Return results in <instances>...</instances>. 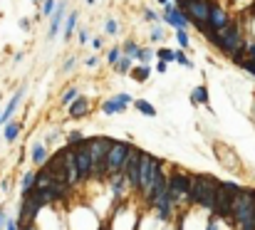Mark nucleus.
Segmentation results:
<instances>
[{
	"label": "nucleus",
	"instance_id": "7c9ffc66",
	"mask_svg": "<svg viewBox=\"0 0 255 230\" xmlns=\"http://www.w3.org/2000/svg\"><path fill=\"white\" fill-rule=\"evenodd\" d=\"M176 62H178V64H184V67H189V69L193 67V62L186 57V52H184V50H178V52H176Z\"/></svg>",
	"mask_w": 255,
	"mask_h": 230
},
{
	"label": "nucleus",
	"instance_id": "c85d7f7f",
	"mask_svg": "<svg viewBox=\"0 0 255 230\" xmlns=\"http://www.w3.org/2000/svg\"><path fill=\"white\" fill-rule=\"evenodd\" d=\"M82 141H85V134H82V131H69V134H67V144H69V146L82 144Z\"/></svg>",
	"mask_w": 255,
	"mask_h": 230
},
{
	"label": "nucleus",
	"instance_id": "09e8293b",
	"mask_svg": "<svg viewBox=\"0 0 255 230\" xmlns=\"http://www.w3.org/2000/svg\"><path fill=\"white\" fill-rule=\"evenodd\" d=\"M178 3H184V0H176V5H178Z\"/></svg>",
	"mask_w": 255,
	"mask_h": 230
},
{
	"label": "nucleus",
	"instance_id": "b1692460",
	"mask_svg": "<svg viewBox=\"0 0 255 230\" xmlns=\"http://www.w3.org/2000/svg\"><path fill=\"white\" fill-rule=\"evenodd\" d=\"M134 106H136L141 114H147V117H156V109H154L147 99H134Z\"/></svg>",
	"mask_w": 255,
	"mask_h": 230
},
{
	"label": "nucleus",
	"instance_id": "de8ad7c7",
	"mask_svg": "<svg viewBox=\"0 0 255 230\" xmlns=\"http://www.w3.org/2000/svg\"><path fill=\"white\" fill-rule=\"evenodd\" d=\"M159 3H161V5H166V3H171V0H159Z\"/></svg>",
	"mask_w": 255,
	"mask_h": 230
},
{
	"label": "nucleus",
	"instance_id": "a19ab883",
	"mask_svg": "<svg viewBox=\"0 0 255 230\" xmlns=\"http://www.w3.org/2000/svg\"><path fill=\"white\" fill-rule=\"evenodd\" d=\"M206 230H218V218L213 215L211 220H208V225H206Z\"/></svg>",
	"mask_w": 255,
	"mask_h": 230
},
{
	"label": "nucleus",
	"instance_id": "bb28decb",
	"mask_svg": "<svg viewBox=\"0 0 255 230\" xmlns=\"http://www.w3.org/2000/svg\"><path fill=\"white\" fill-rule=\"evenodd\" d=\"M122 55H124V52H122V45H117V47H112V50L106 52V62L114 67V64H117V60H119Z\"/></svg>",
	"mask_w": 255,
	"mask_h": 230
},
{
	"label": "nucleus",
	"instance_id": "423d86ee",
	"mask_svg": "<svg viewBox=\"0 0 255 230\" xmlns=\"http://www.w3.org/2000/svg\"><path fill=\"white\" fill-rule=\"evenodd\" d=\"M178 8H184L189 13V18L196 27L208 25V18H211V3L208 0H184V3H178Z\"/></svg>",
	"mask_w": 255,
	"mask_h": 230
},
{
	"label": "nucleus",
	"instance_id": "2f4dec72",
	"mask_svg": "<svg viewBox=\"0 0 255 230\" xmlns=\"http://www.w3.org/2000/svg\"><path fill=\"white\" fill-rule=\"evenodd\" d=\"M77 97H80V94H77V87H69V89L62 94V104H69L72 99H77Z\"/></svg>",
	"mask_w": 255,
	"mask_h": 230
},
{
	"label": "nucleus",
	"instance_id": "9b49d317",
	"mask_svg": "<svg viewBox=\"0 0 255 230\" xmlns=\"http://www.w3.org/2000/svg\"><path fill=\"white\" fill-rule=\"evenodd\" d=\"M106 181H109V190H112V198H114L117 203L127 196V190H131V188H129V178H127V173H124V171L106 176Z\"/></svg>",
	"mask_w": 255,
	"mask_h": 230
},
{
	"label": "nucleus",
	"instance_id": "0eeeda50",
	"mask_svg": "<svg viewBox=\"0 0 255 230\" xmlns=\"http://www.w3.org/2000/svg\"><path fill=\"white\" fill-rule=\"evenodd\" d=\"M62 156H64V181L72 186V188H77L82 183V176H80V168H77V156H75V146H64L62 148Z\"/></svg>",
	"mask_w": 255,
	"mask_h": 230
},
{
	"label": "nucleus",
	"instance_id": "c756f323",
	"mask_svg": "<svg viewBox=\"0 0 255 230\" xmlns=\"http://www.w3.org/2000/svg\"><path fill=\"white\" fill-rule=\"evenodd\" d=\"M104 32H106V35H117V32H119V25H117V20H112V18H109V20L104 22Z\"/></svg>",
	"mask_w": 255,
	"mask_h": 230
},
{
	"label": "nucleus",
	"instance_id": "58836bf2",
	"mask_svg": "<svg viewBox=\"0 0 255 230\" xmlns=\"http://www.w3.org/2000/svg\"><path fill=\"white\" fill-rule=\"evenodd\" d=\"M75 64H77V60H75V57H69V60L62 64V72H64V74H67V72H72V69H75Z\"/></svg>",
	"mask_w": 255,
	"mask_h": 230
},
{
	"label": "nucleus",
	"instance_id": "6ab92c4d",
	"mask_svg": "<svg viewBox=\"0 0 255 230\" xmlns=\"http://www.w3.org/2000/svg\"><path fill=\"white\" fill-rule=\"evenodd\" d=\"M191 104H203V106H208V89H206L203 84H198V87L193 89V94H191Z\"/></svg>",
	"mask_w": 255,
	"mask_h": 230
},
{
	"label": "nucleus",
	"instance_id": "ddd939ff",
	"mask_svg": "<svg viewBox=\"0 0 255 230\" xmlns=\"http://www.w3.org/2000/svg\"><path fill=\"white\" fill-rule=\"evenodd\" d=\"M89 111H92V104H89V99H87V97H77V99H72V102H69V109H67L69 119H82V117H87Z\"/></svg>",
	"mask_w": 255,
	"mask_h": 230
},
{
	"label": "nucleus",
	"instance_id": "f3484780",
	"mask_svg": "<svg viewBox=\"0 0 255 230\" xmlns=\"http://www.w3.org/2000/svg\"><path fill=\"white\" fill-rule=\"evenodd\" d=\"M50 159V151L45 144H35L32 146V164L35 166H45V161Z\"/></svg>",
	"mask_w": 255,
	"mask_h": 230
},
{
	"label": "nucleus",
	"instance_id": "8fccbe9b",
	"mask_svg": "<svg viewBox=\"0 0 255 230\" xmlns=\"http://www.w3.org/2000/svg\"><path fill=\"white\" fill-rule=\"evenodd\" d=\"M87 3H89V5H92V3H94V0H87Z\"/></svg>",
	"mask_w": 255,
	"mask_h": 230
},
{
	"label": "nucleus",
	"instance_id": "9d476101",
	"mask_svg": "<svg viewBox=\"0 0 255 230\" xmlns=\"http://www.w3.org/2000/svg\"><path fill=\"white\" fill-rule=\"evenodd\" d=\"M75 156H77V168H80V176H82V183L85 181H92V171H94V164H92V156H89V148L87 144H75Z\"/></svg>",
	"mask_w": 255,
	"mask_h": 230
},
{
	"label": "nucleus",
	"instance_id": "e433bc0d",
	"mask_svg": "<svg viewBox=\"0 0 255 230\" xmlns=\"http://www.w3.org/2000/svg\"><path fill=\"white\" fill-rule=\"evenodd\" d=\"M240 67H243V69H245V72H250V74H253V77H255V57H253V60H245V62H243V64H240Z\"/></svg>",
	"mask_w": 255,
	"mask_h": 230
},
{
	"label": "nucleus",
	"instance_id": "4468645a",
	"mask_svg": "<svg viewBox=\"0 0 255 230\" xmlns=\"http://www.w3.org/2000/svg\"><path fill=\"white\" fill-rule=\"evenodd\" d=\"M25 92H27V87L22 84L15 94H13V99L8 102V106L3 109V111H0V122H3V124H8L10 122V117H13V114L18 111V106H20V102H22V97H25Z\"/></svg>",
	"mask_w": 255,
	"mask_h": 230
},
{
	"label": "nucleus",
	"instance_id": "a18cd8bd",
	"mask_svg": "<svg viewBox=\"0 0 255 230\" xmlns=\"http://www.w3.org/2000/svg\"><path fill=\"white\" fill-rule=\"evenodd\" d=\"M8 188H10V183H8V181L0 183V190H3V193H8Z\"/></svg>",
	"mask_w": 255,
	"mask_h": 230
},
{
	"label": "nucleus",
	"instance_id": "f8f14e48",
	"mask_svg": "<svg viewBox=\"0 0 255 230\" xmlns=\"http://www.w3.org/2000/svg\"><path fill=\"white\" fill-rule=\"evenodd\" d=\"M127 104H134V99L129 94H117L114 99H109L102 104V114H106V117H112V114H122L127 109Z\"/></svg>",
	"mask_w": 255,
	"mask_h": 230
},
{
	"label": "nucleus",
	"instance_id": "20e7f679",
	"mask_svg": "<svg viewBox=\"0 0 255 230\" xmlns=\"http://www.w3.org/2000/svg\"><path fill=\"white\" fill-rule=\"evenodd\" d=\"M161 164H164V161L156 159V156H151L149 151H141V156H139V190H136L139 196H144V193L149 190L151 178H154V171H156Z\"/></svg>",
	"mask_w": 255,
	"mask_h": 230
},
{
	"label": "nucleus",
	"instance_id": "412c9836",
	"mask_svg": "<svg viewBox=\"0 0 255 230\" xmlns=\"http://www.w3.org/2000/svg\"><path fill=\"white\" fill-rule=\"evenodd\" d=\"M35 171H38V168H35ZM35 171H25V176H22V186H20L22 196H25V193H30V190L35 188Z\"/></svg>",
	"mask_w": 255,
	"mask_h": 230
},
{
	"label": "nucleus",
	"instance_id": "4c0bfd02",
	"mask_svg": "<svg viewBox=\"0 0 255 230\" xmlns=\"http://www.w3.org/2000/svg\"><path fill=\"white\" fill-rule=\"evenodd\" d=\"M77 40H80V45H85V42L89 40V32H87L85 27H80V30H77Z\"/></svg>",
	"mask_w": 255,
	"mask_h": 230
},
{
	"label": "nucleus",
	"instance_id": "1a4fd4ad",
	"mask_svg": "<svg viewBox=\"0 0 255 230\" xmlns=\"http://www.w3.org/2000/svg\"><path fill=\"white\" fill-rule=\"evenodd\" d=\"M139 156H141V148L139 146H131L129 153H127V161H124V173L129 178V188L131 190H139Z\"/></svg>",
	"mask_w": 255,
	"mask_h": 230
},
{
	"label": "nucleus",
	"instance_id": "2eb2a0df",
	"mask_svg": "<svg viewBox=\"0 0 255 230\" xmlns=\"http://www.w3.org/2000/svg\"><path fill=\"white\" fill-rule=\"evenodd\" d=\"M228 22H231L228 13H226L221 5H213V3H211V18H208V25H211L213 30H221V27H226Z\"/></svg>",
	"mask_w": 255,
	"mask_h": 230
},
{
	"label": "nucleus",
	"instance_id": "4be33fe9",
	"mask_svg": "<svg viewBox=\"0 0 255 230\" xmlns=\"http://www.w3.org/2000/svg\"><path fill=\"white\" fill-rule=\"evenodd\" d=\"M129 74L134 77L136 82H147V80H149V74H151V67H149V64H141L139 69H131Z\"/></svg>",
	"mask_w": 255,
	"mask_h": 230
},
{
	"label": "nucleus",
	"instance_id": "a211bd4d",
	"mask_svg": "<svg viewBox=\"0 0 255 230\" xmlns=\"http://www.w3.org/2000/svg\"><path fill=\"white\" fill-rule=\"evenodd\" d=\"M20 131H22V122H8L5 129H3V139L13 144V141L20 136Z\"/></svg>",
	"mask_w": 255,
	"mask_h": 230
},
{
	"label": "nucleus",
	"instance_id": "37998d69",
	"mask_svg": "<svg viewBox=\"0 0 255 230\" xmlns=\"http://www.w3.org/2000/svg\"><path fill=\"white\" fill-rule=\"evenodd\" d=\"M144 18H147V20H156L159 15H156L154 10H144Z\"/></svg>",
	"mask_w": 255,
	"mask_h": 230
},
{
	"label": "nucleus",
	"instance_id": "5701e85b",
	"mask_svg": "<svg viewBox=\"0 0 255 230\" xmlns=\"http://www.w3.org/2000/svg\"><path fill=\"white\" fill-rule=\"evenodd\" d=\"M80 27H77V13H72L69 18H67V25H64V40H69L72 35H75Z\"/></svg>",
	"mask_w": 255,
	"mask_h": 230
},
{
	"label": "nucleus",
	"instance_id": "473e14b6",
	"mask_svg": "<svg viewBox=\"0 0 255 230\" xmlns=\"http://www.w3.org/2000/svg\"><path fill=\"white\" fill-rule=\"evenodd\" d=\"M156 55H159V60H164V62H176V52H171V50H164V47H161Z\"/></svg>",
	"mask_w": 255,
	"mask_h": 230
},
{
	"label": "nucleus",
	"instance_id": "49530a36",
	"mask_svg": "<svg viewBox=\"0 0 255 230\" xmlns=\"http://www.w3.org/2000/svg\"><path fill=\"white\" fill-rule=\"evenodd\" d=\"M20 27H22V30H27V27H30V20H27V18H22V20H20Z\"/></svg>",
	"mask_w": 255,
	"mask_h": 230
},
{
	"label": "nucleus",
	"instance_id": "6e6552de",
	"mask_svg": "<svg viewBox=\"0 0 255 230\" xmlns=\"http://www.w3.org/2000/svg\"><path fill=\"white\" fill-rule=\"evenodd\" d=\"M164 22H169V25L176 27V30H189V27H191L189 13H186L184 8L173 5V3H166V5H164Z\"/></svg>",
	"mask_w": 255,
	"mask_h": 230
},
{
	"label": "nucleus",
	"instance_id": "cd10ccee",
	"mask_svg": "<svg viewBox=\"0 0 255 230\" xmlns=\"http://www.w3.org/2000/svg\"><path fill=\"white\" fill-rule=\"evenodd\" d=\"M176 40H178L181 50H189L191 40H189V32H186V30H176Z\"/></svg>",
	"mask_w": 255,
	"mask_h": 230
},
{
	"label": "nucleus",
	"instance_id": "f257e3e1",
	"mask_svg": "<svg viewBox=\"0 0 255 230\" xmlns=\"http://www.w3.org/2000/svg\"><path fill=\"white\" fill-rule=\"evenodd\" d=\"M85 144H87V148H89V156H92V164H94L92 181L106 178L104 161H106V153H109V148H112L114 139H109V136H92V139H85Z\"/></svg>",
	"mask_w": 255,
	"mask_h": 230
},
{
	"label": "nucleus",
	"instance_id": "c03bdc74",
	"mask_svg": "<svg viewBox=\"0 0 255 230\" xmlns=\"http://www.w3.org/2000/svg\"><path fill=\"white\" fill-rule=\"evenodd\" d=\"M92 50H102V40H99V37H94V40H92Z\"/></svg>",
	"mask_w": 255,
	"mask_h": 230
},
{
	"label": "nucleus",
	"instance_id": "f03ea898",
	"mask_svg": "<svg viewBox=\"0 0 255 230\" xmlns=\"http://www.w3.org/2000/svg\"><path fill=\"white\" fill-rule=\"evenodd\" d=\"M169 196L178 206H191V173L173 168L169 173Z\"/></svg>",
	"mask_w": 255,
	"mask_h": 230
},
{
	"label": "nucleus",
	"instance_id": "7ed1b4c3",
	"mask_svg": "<svg viewBox=\"0 0 255 230\" xmlns=\"http://www.w3.org/2000/svg\"><path fill=\"white\" fill-rule=\"evenodd\" d=\"M240 190V186L235 183H221L218 188V198H215V208H213V215L218 220H226V223H233V196Z\"/></svg>",
	"mask_w": 255,
	"mask_h": 230
},
{
	"label": "nucleus",
	"instance_id": "a878e982",
	"mask_svg": "<svg viewBox=\"0 0 255 230\" xmlns=\"http://www.w3.org/2000/svg\"><path fill=\"white\" fill-rule=\"evenodd\" d=\"M154 55H156L154 50H149V47H141V50H139V55H136V60H139L141 64H149V62L154 60Z\"/></svg>",
	"mask_w": 255,
	"mask_h": 230
},
{
	"label": "nucleus",
	"instance_id": "79ce46f5",
	"mask_svg": "<svg viewBox=\"0 0 255 230\" xmlns=\"http://www.w3.org/2000/svg\"><path fill=\"white\" fill-rule=\"evenodd\" d=\"M8 223V215H5V208H0V230H3V225Z\"/></svg>",
	"mask_w": 255,
	"mask_h": 230
},
{
	"label": "nucleus",
	"instance_id": "72a5a7b5",
	"mask_svg": "<svg viewBox=\"0 0 255 230\" xmlns=\"http://www.w3.org/2000/svg\"><path fill=\"white\" fill-rule=\"evenodd\" d=\"M55 0H45V3H42V15L45 18H52V13H55Z\"/></svg>",
	"mask_w": 255,
	"mask_h": 230
},
{
	"label": "nucleus",
	"instance_id": "aec40b11",
	"mask_svg": "<svg viewBox=\"0 0 255 230\" xmlns=\"http://www.w3.org/2000/svg\"><path fill=\"white\" fill-rule=\"evenodd\" d=\"M131 62H134V57L122 55V57L117 60V64H114V72H119V74H129V72H131Z\"/></svg>",
	"mask_w": 255,
	"mask_h": 230
},
{
	"label": "nucleus",
	"instance_id": "ea45409f",
	"mask_svg": "<svg viewBox=\"0 0 255 230\" xmlns=\"http://www.w3.org/2000/svg\"><path fill=\"white\" fill-rule=\"evenodd\" d=\"M154 69H156L159 74H166V72H169V62H164V60H159V64H156Z\"/></svg>",
	"mask_w": 255,
	"mask_h": 230
},
{
	"label": "nucleus",
	"instance_id": "c9c22d12",
	"mask_svg": "<svg viewBox=\"0 0 255 230\" xmlns=\"http://www.w3.org/2000/svg\"><path fill=\"white\" fill-rule=\"evenodd\" d=\"M5 230H20V218H8Z\"/></svg>",
	"mask_w": 255,
	"mask_h": 230
},
{
	"label": "nucleus",
	"instance_id": "39448f33",
	"mask_svg": "<svg viewBox=\"0 0 255 230\" xmlns=\"http://www.w3.org/2000/svg\"><path fill=\"white\" fill-rule=\"evenodd\" d=\"M129 148H131V144H127V141H114V144H112V148H109V153H106V161H104L106 176L119 173V171L124 168V161H127Z\"/></svg>",
	"mask_w": 255,
	"mask_h": 230
},
{
	"label": "nucleus",
	"instance_id": "dca6fc26",
	"mask_svg": "<svg viewBox=\"0 0 255 230\" xmlns=\"http://www.w3.org/2000/svg\"><path fill=\"white\" fill-rule=\"evenodd\" d=\"M64 3H60L57 8H55V13H52V20H50V30H47V37L52 40V37H57V32H60V25H62V18H64Z\"/></svg>",
	"mask_w": 255,
	"mask_h": 230
},
{
	"label": "nucleus",
	"instance_id": "f704fd0d",
	"mask_svg": "<svg viewBox=\"0 0 255 230\" xmlns=\"http://www.w3.org/2000/svg\"><path fill=\"white\" fill-rule=\"evenodd\" d=\"M151 40H154V42L164 40V27H159V25H154V27H151Z\"/></svg>",
	"mask_w": 255,
	"mask_h": 230
},
{
	"label": "nucleus",
	"instance_id": "393cba45",
	"mask_svg": "<svg viewBox=\"0 0 255 230\" xmlns=\"http://www.w3.org/2000/svg\"><path fill=\"white\" fill-rule=\"evenodd\" d=\"M139 50H141V47H139V45H136L134 40H127V42L122 45V52H124L127 57H134V60H136V55H139Z\"/></svg>",
	"mask_w": 255,
	"mask_h": 230
}]
</instances>
